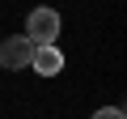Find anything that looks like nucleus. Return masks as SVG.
I'll return each mask as SVG.
<instances>
[{
	"mask_svg": "<svg viewBox=\"0 0 127 119\" xmlns=\"http://www.w3.org/2000/svg\"><path fill=\"white\" fill-rule=\"evenodd\" d=\"M30 68H34L38 77H55V72H64V51H59L55 43H38L34 55H30Z\"/></svg>",
	"mask_w": 127,
	"mask_h": 119,
	"instance_id": "nucleus-3",
	"label": "nucleus"
},
{
	"mask_svg": "<svg viewBox=\"0 0 127 119\" xmlns=\"http://www.w3.org/2000/svg\"><path fill=\"white\" fill-rule=\"evenodd\" d=\"M26 38L38 47V43H55L59 38V13L55 9H34L30 21H26Z\"/></svg>",
	"mask_w": 127,
	"mask_h": 119,
	"instance_id": "nucleus-1",
	"label": "nucleus"
},
{
	"mask_svg": "<svg viewBox=\"0 0 127 119\" xmlns=\"http://www.w3.org/2000/svg\"><path fill=\"white\" fill-rule=\"evenodd\" d=\"M93 119H127V115H123V111H119V106H102V111H97V115H93Z\"/></svg>",
	"mask_w": 127,
	"mask_h": 119,
	"instance_id": "nucleus-4",
	"label": "nucleus"
},
{
	"mask_svg": "<svg viewBox=\"0 0 127 119\" xmlns=\"http://www.w3.org/2000/svg\"><path fill=\"white\" fill-rule=\"evenodd\" d=\"M30 55H34V43L26 34L21 38H4V43H0V68L21 72V68H30Z\"/></svg>",
	"mask_w": 127,
	"mask_h": 119,
	"instance_id": "nucleus-2",
	"label": "nucleus"
}]
</instances>
